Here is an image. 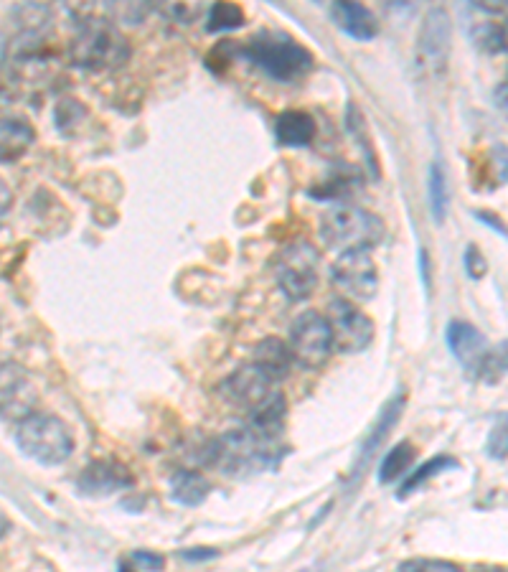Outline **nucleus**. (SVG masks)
<instances>
[{"instance_id": "4be33fe9", "label": "nucleus", "mask_w": 508, "mask_h": 572, "mask_svg": "<svg viewBox=\"0 0 508 572\" xmlns=\"http://www.w3.org/2000/svg\"><path fill=\"white\" fill-rule=\"evenodd\" d=\"M412 461H415V448H412V443H407V440L397 443V448L389 450L379 466L381 484H392L399 476H404V473L409 471V466H412Z\"/></svg>"}, {"instance_id": "39448f33", "label": "nucleus", "mask_w": 508, "mask_h": 572, "mask_svg": "<svg viewBox=\"0 0 508 572\" xmlns=\"http://www.w3.org/2000/svg\"><path fill=\"white\" fill-rule=\"evenodd\" d=\"M16 443L28 458L44 463V466H59L67 461L74 450V438L67 423H61L56 415L46 412H31L16 425Z\"/></svg>"}, {"instance_id": "6ab92c4d", "label": "nucleus", "mask_w": 508, "mask_h": 572, "mask_svg": "<svg viewBox=\"0 0 508 572\" xmlns=\"http://www.w3.org/2000/svg\"><path fill=\"white\" fill-rule=\"evenodd\" d=\"M34 140L36 133L28 120L13 115L3 117V128H0V158H3V163L18 161Z\"/></svg>"}, {"instance_id": "4c0bfd02", "label": "nucleus", "mask_w": 508, "mask_h": 572, "mask_svg": "<svg viewBox=\"0 0 508 572\" xmlns=\"http://www.w3.org/2000/svg\"><path fill=\"white\" fill-rule=\"evenodd\" d=\"M181 557L183 560H211L216 557V550H183Z\"/></svg>"}, {"instance_id": "f03ea898", "label": "nucleus", "mask_w": 508, "mask_h": 572, "mask_svg": "<svg viewBox=\"0 0 508 572\" xmlns=\"http://www.w3.org/2000/svg\"><path fill=\"white\" fill-rule=\"evenodd\" d=\"M242 54L254 67L262 69L267 77L277 79V82H295V79L305 77L315 64L313 54L303 44L285 34H270V31L254 36L244 46Z\"/></svg>"}, {"instance_id": "c9c22d12", "label": "nucleus", "mask_w": 508, "mask_h": 572, "mask_svg": "<svg viewBox=\"0 0 508 572\" xmlns=\"http://www.w3.org/2000/svg\"><path fill=\"white\" fill-rule=\"evenodd\" d=\"M475 219H478V222H483V224H488V229H493V232L503 234V237L508 239V227L501 217H496V214H491V212H475Z\"/></svg>"}, {"instance_id": "ea45409f", "label": "nucleus", "mask_w": 508, "mask_h": 572, "mask_svg": "<svg viewBox=\"0 0 508 572\" xmlns=\"http://www.w3.org/2000/svg\"><path fill=\"white\" fill-rule=\"evenodd\" d=\"M498 44H501V51L508 54V16L503 18V23H498Z\"/></svg>"}, {"instance_id": "ddd939ff", "label": "nucleus", "mask_w": 508, "mask_h": 572, "mask_svg": "<svg viewBox=\"0 0 508 572\" xmlns=\"http://www.w3.org/2000/svg\"><path fill=\"white\" fill-rule=\"evenodd\" d=\"M133 484L135 478L127 471V466H122L120 461H110V458L92 461L77 478L79 491L87 496L117 494V491L133 489Z\"/></svg>"}, {"instance_id": "a211bd4d", "label": "nucleus", "mask_w": 508, "mask_h": 572, "mask_svg": "<svg viewBox=\"0 0 508 572\" xmlns=\"http://www.w3.org/2000/svg\"><path fill=\"white\" fill-rule=\"evenodd\" d=\"M275 138L282 148H305L315 138V120L298 110L282 112L275 120Z\"/></svg>"}, {"instance_id": "7c9ffc66", "label": "nucleus", "mask_w": 508, "mask_h": 572, "mask_svg": "<svg viewBox=\"0 0 508 572\" xmlns=\"http://www.w3.org/2000/svg\"><path fill=\"white\" fill-rule=\"evenodd\" d=\"M237 54H242V49H237L234 41H219V44L211 49V54L206 56V64H209V69H214V72H224V69L234 62V56Z\"/></svg>"}, {"instance_id": "9d476101", "label": "nucleus", "mask_w": 508, "mask_h": 572, "mask_svg": "<svg viewBox=\"0 0 508 572\" xmlns=\"http://www.w3.org/2000/svg\"><path fill=\"white\" fill-rule=\"evenodd\" d=\"M331 278L351 300H371L379 288V273L369 250L341 252L331 267Z\"/></svg>"}, {"instance_id": "c85d7f7f", "label": "nucleus", "mask_w": 508, "mask_h": 572, "mask_svg": "<svg viewBox=\"0 0 508 572\" xmlns=\"http://www.w3.org/2000/svg\"><path fill=\"white\" fill-rule=\"evenodd\" d=\"M486 453L491 458H496V461H503V458H508V415H503L501 420L493 425L491 433H488Z\"/></svg>"}, {"instance_id": "2eb2a0df", "label": "nucleus", "mask_w": 508, "mask_h": 572, "mask_svg": "<svg viewBox=\"0 0 508 572\" xmlns=\"http://www.w3.org/2000/svg\"><path fill=\"white\" fill-rule=\"evenodd\" d=\"M331 18L343 34L351 36L356 41H371L379 34V21L374 13L361 3H351V0H338L331 6Z\"/></svg>"}, {"instance_id": "f704fd0d", "label": "nucleus", "mask_w": 508, "mask_h": 572, "mask_svg": "<svg viewBox=\"0 0 508 572\" xmlns=\"http://www.w3.org/2000/svg\"><path fill=\"white\" fill-rule=\"evenodd\" d=\"M130 560L143 572H163V567H166V557L150 550H135L133 555H130Z\"/></svg>"}, {"instance_id": "6e6552de", "label": "nucleus", "mask_w": 508, "mask_h": 572, "mask_svg": "<svg viewBox=\"0 0 508 572\" xmlns=\"http://www.w3.org/2000/svg\"><path fill=\"white\" fill-rule=\"evenodd\" d=\"M290 349L303 367H321L333 351V334L328 318L315 311L300 313L290 326Z\"/></svg>"}, {"instance_id": "f8f14e48", "label": "nucleus", "mask_w": 508, "mask_h": 572, "mask_svg": "<svg viewBox=\"0 0 508 572\" xmlns=\"http://www.w3.org/2000/svg\"><path fill=\"white\" fill-rule=\"evenodd\" d=\"M270 387L272 382L265 377V372H262L257 364H247V367H239L237 372L229 374V377L219 384V392L221 397L232 402V405L244 407V410H254L262 400L270 397V392H275V389Z\"/></svg>"}, {"instance_id": "bb28decb", "label": "nucleus", "mask_w": 508, "mask_h": 572, "mask_svg": "<svg viewBox=\"0 0 508 572\" xmlns=\"http://www.w3.org/2000/svg\"><path fill=\"white\" fill-rule=\"evenodd\" d=\"M84 117H87V110H84L82 102L77 100H61L59 105L54 107V123L59 128V133L64 135H72L74 128L82 123Z\"/></svg>"}, {"instance_id": "aec40b11", "label": "nucleus", "mask_w": 508, "mask_h": 572, "mask_svg": "<svg viewBox=\"0 0 508 572\" xmlns=\"http://www.w3.org/2000/svg\"><path fill=\"white\" fill-rule=\"evenodd\" d=\"M11 18L16 21L18 31H21V41H34L39 44L44 34L51 28V11L41 3H23L11 11Z\"/></svg>"}, {"instance_id": "0eeeda50", "label": "nucleus", "mask_w": 508, "mask_h": 572, "mask_svg": "<svg viewBox=\"0 0 508 572\" xmlns=\"http://www.w3.org/2000/svg\"><path fill=\"white\" fill-rule=\"evenodd\" d=\"M453 49V21L445 8H430L422 16L420 34L415 46V64L420 74L442 77L450 62Z\"/></svg>"}, {"instance_id": "a878e982", "label": "nucleus", "mask_w": 508, "mask_h": 572, "mask_svg": "<svg viewBox=\"0 0 508 572\" xmlns=\"http://www.w3.org/2000/svg\"><path fill=\"white\" fill-rule=\"evenodd\" d=\"M244 26L242 8L234 3H214L206 16V31L209 34H224V31H234V28Z\"/></svg>"}, {"instance_id": "7ed1b4c3", "label": "nucleus", "mask_w": 508, "mask_h": 572, "mask_svg": "<svg viewBox=\"0 0 508 572\" xmlns=\"http://www.w3.org/2000/svg\"><path fill=\"white\" fill-rule=\"evenodd\" d=\"M275 448L277 445L265 443L249 428H237L211 440L209 448L204 450V461L227 476L244 471L252 473L275 463Z\"/></svg>"}, {"instance_id": "f257e3e1", "label": "nucleus", "mask_w": 508, "mask_h": 572, "mask_svg": "<svg viewBox=\"0 0 508 572\" xmlns=\"http://www.w3.org/2000/svg\"><path fill=\"white\" fill-rule=\"evenodd\" d=\"M127 59H130V44L125 34L105 18H87L69 44V62L79 69L110 72L120 69Z\"/></svg>"}, {"instance_id": "473e14b6", "label": "nucleus", "mask_w": 508, "mask_h": 572, "mask_svg": "<svg viewBox=\"0 0 508 572\" xmlns=\"http://www.w3.org/2000/svg\"><path fill=\"white\" fill-rule=\"evenodd\" d=\"M399 572H463L458 565L445 560H407L399 565Z\"/></svg>"}, {"instance_id": "2f4dec72", "label": "nucleus", "mask_w": 508, "mask_h": 572, "mask_svg": "<svg viewBox=\"0 0 508 572\" xmlns=\"http://www.w3.org/2000/svg\"><path fill=\"white\" fill-rule=\"evenodd\" d=\"M488 168L493 173L496 184H508V148L503 143H496L488 150Z\"/></svg>"}, {"instance_id": "1a4fd4ad", "label": "nucleus", "mask_w": 508, "mask_h": 572, "mask_svg": "<svg viewBox=\"0 0 508 572\" xmlns=\"http://www.w3.org/2000/svg\"><path fill=\"white\" fill-rule=\"evenodd\" d=\"M328 323H331L333 349L341 354H356L364 351L374 339V323L366 313H361L354 303L336 298L328 306Z\"/></svg>"}, {"instance_id": "58836bf2", "label": "nucleus", "mask_w": 508, "mask_h": 572, "mask_svg": "<svg viewBox=\"0 0 508 572\" xmlns=\"http://www.w3.org/2000/svg\"><path fill=\"white\" fill-rule=\"evenodd\" d=\"M420 273H422V285L430 290V257L425 250H420Z\"/></svg>"}, {"instance_id": "72a5a7b5", "label": "nucleus", "mask_w": 508, "mask_h": 572, "mask_svg": "<svg viewBox=\"0 0 508 572\" xmlns=\"http://www.w3.org/2000/svg\"><path fill=\"white\" fill-rule=\"evenodd\" d=\"M463 265H465V273H468L470 280H481L483 275L488 273V262L483 257V252L478 250L475 245L465 247V255H463Z\"/></svg>"}, {"instance_id": "412c9836", "label": "nucleus", "mask_w": 508, "mask_h": 572, "mask_svg": "<svg viewBox=\"0 0 508 572\" xmlns=\"http://www.w3.org/2000/svg\"><path fill=\"white\" fill-rule=\"evenodd\" d=\"M211 486L201 473L188 471V468H181V471L173 473L171 478V499L176 504L183 506H199L204 504L206 496H209Z\"/></svg>"}, {"instance_id": "5701e85b", "label": "nucleus", "mask_w": 508, "mask_h": 572, "mask_svg": "<svg viewBox=\"0 0 508 572\" xmlns=\"http://www.w3.org/2000/svg\"><path fill=\"white\" fill-rule=\"evenodd\" d=\"M450 468H458V461H455L453 456L430 458V461L422 463V466L417 468V471L412 473L407 481H404L402 489H399V499H407L409 494H415L417 489H422L430 478H435L437 473H442V471H450Z\"/></svg>"}, {"instance_id": "dca6fc26", "label": "nucleus", "mask_w": 508, "mask_h": 572, "mask_svg": "<svg viewBox=\"0 0 508 572\" xmlns=\"http://www.w3.org/2000/svg\"><path fill=\"white\" fill-rule=\"evenodd\" d=\"M293 349L290 344L280 339H262L260 344L254 346V359L252 364L265 372V377L272 384L282 382V379L290 377V369H293Z\"/></svg>"}, {"instance_id": "393cba45", "label": "nucleus", "mask_w": 508, "mask_h": 572, "mask_svg": "<svg viewBox=\"0 0 508 572\" xmlns=\"http://www.w3.org/2000/svg\"><path fill=\"white\" fill-rule=\"evenodd\" d=\"M448 204H450V191H448V178H445V168L440 161L430 166V209L432 217L437 224L445 222L448 217Z\"/></svg>"}, {"instance_id": "423d86ee", "label": "nucleus", "mask_w": 508, "mask_h": 572, "mask_svg": "<svg viewBox=\"0 0 508 572\" xmlns=\"http://www.w3.org/2000/svg\"><path fill=\"white\" fill-rule=\"evenodd\" d=\"M318 262H321L318 250L305 239H295L282 247L272 262V273L282 293L295 303L310 298L318 285Z\"/></svg>"}, {"instance_id": "20e7f679", "label": "nucleus", "mask_w": 508, "mask_h": 572, "mask_svg": "<svg viewBox=\"0 0 508 572\" xmlns=\"http://www.w3.org/2000/svg\"><path fill=\"white\" fill-rule=\"evenodd\" d=\"M321 239L338 252L371 250L384 239V222L361 206H333L321 219Z\"/></svg>"}, {"instance_id": "c756f323", "label": "nucleus", "mask_w": 508, "mask_h": 572, "mask_svg": "<svg viewBox=\"0 0 508 572\" xmlns=\"http://www.w3.org/2000/svg\"><path fill=\"white\" fill-rule=\"evenodd\" d=\"M503 374H508V341H503L501 346L491 349V354H488L486 369H483L481 379H486V382L493 384V382H498V379H501Z\"/></svg>"}, {"instance_id": "b1692460", "label": "nucleus", "mask_w": 508, "mask_h": 572, "mask_svg": "<svg viewBox=\"0 0 508 572\" xmlns=\"http://www.w3.org/2000/svg\"><path fill=\"white\" fill-rule=\"evenodd\" d=\"M402 405H404V395H399V397H394V400L389 402L387 407H384V412H381V415H379V423L374 425V430H371L369 440H366V443H364V453H361L359 466H364V463L371 458V453H374L376 445H379L381 440L387 438L389 428H392V425L399 420V415H402Z\"/></svg>"}, {"instance_id": "cd10ccee", "label": "nucleus", "mask_w": 508, "mask_h": 572, "mask_svg": "<svg viewBox=\"0 0 508 572\" xmlns=\"http://www.w3.org/2000/svg\"><path fill=\"white\" fill-rule=\"evenodd\" d=\"M348 130H351L354 140H359V143H361V150H364V156H366V163H369L371 176H379V163H376L374 153H371L369 133H366L364 117H361L359 107H356V105H348Z\"/></svg>"}, {"instance_id": "79ce46f5", "label": "nucleus", "mask_w": 508, "mask_h": 572, "mask_svg": "<svg viewBox=\"0 0 508 572\" xmlns=\"http://www.w3.org/2000/svg\"><path fill=\"white\" fill-rule=\"evenodd\" d=\"M120 572H133V570H130V567H127V565H120Z\"/></svg>"}, {"instance_id": "e433bc0d", "label": "nucleus", "mask_w": 508, "mask_h": 572, "mask_svg": "<svg viewBox=\"0 0 508 572\" xmlns=\"http://www.w3.org/2000/svg\"><path fill=\"white\" fill-rule=\"evenodd\" d=\"M493 97H496V105L508 115V82L498 84L496 92H493Z\"/></svg>"}, {"instance_id": "a19ab883", "label": "nucleus", "mask_w": 508, "mask_h": 572, "mask_svg": "<svg viewBox=\"0 0 508 572\" xmlns=\"http://www.w3.org/2000/svg\"><path fill=\"white\" fill-rule=\"evenodd\" d=\"M298 572H321V567H303V570Z\"/></svg>"}, {"instance_id": "4468645a", "label": "nucleus", "mask_w": 508, "mask_h": 572, "mask_svg": "<svg viewBox=\"0 0 508 572\" xmlns=\"http://www.w3.org/2000/svg\"><path fill=\"white\" fill-rule=\"evenodd\" d=\"M285 420H288V402L282 392H270L267 400L249 410V425L254 435H260L265 443L277 445L282 430H285Z\"/></svg>"}, {"instance_id": "9b49d317", "label": "nucleus", "mask_w": 508, "mask_h": 572, "mask_svg": "<svg viewBox=\"0 0 508 572\" xmlns=\"http://www.w3.org/2000/svg\"><path fill=\"white\" fill-rule=\"evenodd\" d=\"M445 339H448V346L455 359L460 361V367H463L470 377H481L483 369H486L488 354H491V346H488L486 336L475 326H470V323L453 321L448 326Z\"/></svg>"}, {"instance_id": "f3484780", "label": "nucleus", "mask_w": 508, "mask_h": 572, "mask_svg": "<svg viewBox=\"0 0 508 572\" xmlns=\"http://www.w3.org/2000/svg\"><path fill=\"white\" fill-rule=\"evenodd\" d=\"M31 405H34V389L28 379L16 367L6 364L3 369V417L6 420L18 417V423H21L23 417L31 415Z\"/></svg>"}]
</instances>
